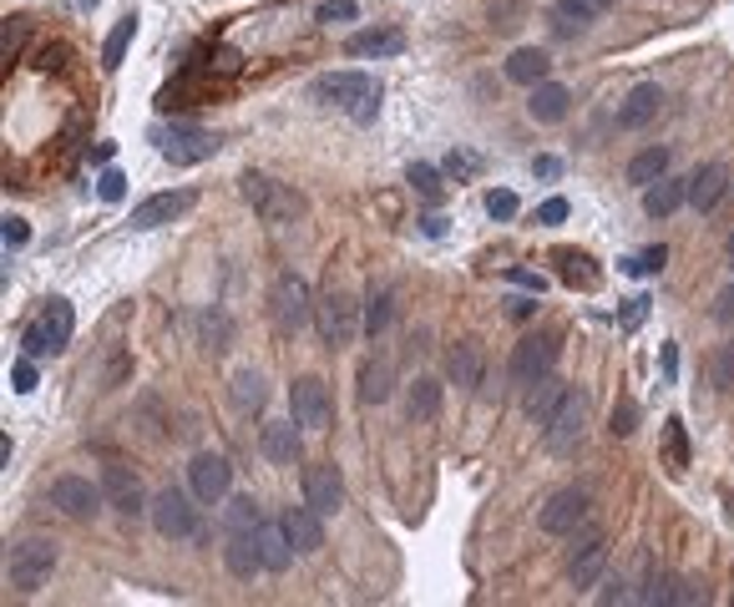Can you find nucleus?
Returning a JSON list of instances; mask_svg holds the SVG:
<instances>
[{
    "label": "nucleus",
    "instance_id": "1",
    "mask_svg": "<svg viewBox=\"0 0 734 607\" xmlns=\"http://www.w3.org/2000/svg\"><path fill=\"white\" fill-rule=\"evenodd\" d=\"M309 102L340 106L354 122H370L381 112V87H375V77H365V71H329V77H319L315 87H309Z\"/></svg>",
    "mask_w": 734,
    "mask_h": 607
},
{
    "label": "nucleus",
    "instance_id": "2",
    "mask_svg": "<svg viewBox=\"0 0 734 607\" xmlns=\"http://www.w3.org/2000/svg\"><path fill=\"white\" fill-rule=\"evenodd\" d=\"M52 572H56V541H46V537L15 541L11 557H5V577H11L15 593H36Z\"/></svg>",
    "mask_w": 734,
    "mask_h": 607
},
{
    "label": "nucleus",
    "instance_id": "3",
    "mask_svg": "<svg viewBox=\"0 0 734 607\" xmlns=\"http://www.w3.org/2000/svg\"><path fill=\"white\" fill-rule=\"evenodd\" d=\"M71 330H77V314H71V304L66 299H52L41 309V319L21 334V350L31 359H46V355H61L66 344H71Z\"/></svg>",
    "mask_w": 734,
    "mask_h": 607
},
{
    "label": "nucleus",
    "instance_id": "4",
    "mask_svg": "<svg viewBox=\"0 0 734 607\" xmlns=\"http://www.w3.org/2000/svg\"><path fill=\"white\" fill-rule=\"evenodd\" d=\"M315 294H309V284H304L294 268L289 274H279L274 278V289H269V309H274V324L284 334H300L309 319H315Z\"/></svg>",
    "mask_w": 734,
    "mask_h": 607
},
{
    "label": "nucleus",
    "instance_id": "5",
    "mask_svg": "<svg viewBox=\"0 0 734 607\" xmlns=\"http://www.w3.org/2000/svg\"><path fill=\"white\" fill-rule=\"evenodd\" d=\"M315 324H319V340L329 344V350H345V344H354V334H360V304L350 299L345 289H329L325 299L315 304Z\"/></svg>",
    "mask_w": 734,
    "mask_h": 607
},
{
    "label": "nucleus",
    "instance_id": "6",
    "mask_svg": "<svg viewBox=\"0 0 734 607\" xmlns=\"http://www.w3.org/2000/svg\"><path fill=\"white\" fill-rule=\"evenodd\" d=\"M197 496L193 491H178V486H168V491H158L153 496V527H158V537H168V541H193L197 537Z\"/></svg>",
    "mask_w": 734,
    "mask_h": 607
},
{
    "label": "nucleus",
    "instance_id": "7",
    "mask_svg": "<svg viewBox=\"0 0 734 607\" xmlns=\"http://www.w3.org/2000/svg\"><path fill=\"white\" fill-rule=\"evenodd\" d=\"M552 365H557V334H527L507 359V375L517 390H532L538 380H547Z\"/></svg>",
    "mask_w": 734,
    "mask_h": 607
},
{
    "label": "nucleus",
    "instance_id": "8",
    "mask_svg": "<svg viewBox=\"0 0 734 607\" xmlns=\"http://www.w3.org/2000/svg\"><path fill=\"white\" fill-rule=\"evenodd\" d=\"M244 198H249V208L259 213L263 224H294V218L304 213L300 193H289L284 183L263 177V172H249V177H244Z\"/></svg>",
    "mask_w": 734,
    "mask_h": 607
},
{
    "label": "nucleus",
    "instance_id": "9",
    "mask_svg": "<svg viewBox=\"0 0 734 607\" xmlns=\"http://www.w3.org/2000/svg\"><path fill=\"white\" fill-rule=\"evenodd\" d=\"M289 415L304 425V431H325L335 421V400H329V385L319 375H300L289 385Z\"/></svg>",
    "mask_w": 734,
    "mask_h": 607
},
{
    "label": "nucleus",
    "instance_id": "10",
    "mask_svg": "<svg viewBox=\"0 0 734 607\" xmlns=\"http://www.w3.org/2000/svg\"><path fill=\"white\" fill-rule=\"evenodd\" d=\"M583 431H588V400H583V390H567L563 405L552 410L547 425H542V440H547V450L567 456L583 440Z\"/></svg>",
    "mask_w": 734,
    "mask_h": 607
},
{
    "label": "nucleus",
    "instance_id": "11",
    "mask_svg": "<svg viewBox=\"0 0 734 607\" xmlns=\"http://www.w3.org/2000/svg\"><path fill=\"white\" fill-rule=\"evenodd\" d=\"M188 491H193L203 506L228 502V491H234V466H228V456H213V450L193 456V461H188Z\"/></svg>",
    "mask_w": 734,
    "mask_h": 607
},
{
    "label": "nucleus",
    "instance_id": "12",
    "mask_svg": "<svg viewBox=\"0 0 734 607\" xmlns=\"http://www.w3.org/2000/svg\"><path fill=\"white\" fill-rule=\"evenodd\" d=\"M52 506L61 516H71V522H92V516L106 506V491L92 486L87 476H56V481H52Z\"/></svg>",
    "mask_w": 734,
    "mask_h": 607
},
{
    "label": "nucleus",
    "instance_id": "13",
    "mask_svg": "<svg viewBox=\"0 0 734 607\" xmlns=\"http://www.w3.org/2000/svg\"><path fill=\"white\" fill-rule=\"evenodd\" d=\"M588 491L583 486H567V491H557L547 506H542V516H538V527L547 531V537H567V531H577L583 522H588Z\"/></svg>",
    "mask_w": 734,
    "mask_h": 607
},
{
    "label": "nucleus",
    "instance_id": "14",
    "mask_svg": "<svg viewBox=\"0 0 734 607\" xmlns=\"http://www.w3.org/2000/svg\"><path fill=\"white\" fill-rule=\"evenodd\" d=\"M158 152L172 162V168H197V162H208L213 152H218V137L203 133V127H172V133L158 142Z\"/></svg>",
    "mask_w": 734,
    "mask_h": 607
},
{
    "label": "nucleus",
    "instance_id": "15",
    "mask_svg": "<svg viewBox=\"0 0 734 607\" xmlns=\"http://www.w3.org/2000/svg\"><path fill=\"white\" fill-rule=\"evenodd\" d=\"M304 502L315 506L319 516H335L345 506V476L335 461H319V466H304Z\"/></svg>",
    "mask_w": 734,
    "mask_h": 607
},
{
    "label": "nucleus",
    "instance_id": "16",
    "mask_svg": "<svg viewBox=\"0 0 734 607\" xmlns=\"http://www.w3.org/2000/svg\"><path fill=\"white\" fill-rule=\"evenodd\" d=\"M102 491H106V506H112L117 516H147V512H153L143 481H137L127 466H106V471H102Z\"/></svg>",
    "mask_w": 734,
    "mask_h": 607
},
{
    "label": "nucleus",
    "instance_id": "17",
    "mask_svg": "<svg viewBox=\"0 0 734 607\" xmlns=\"http://www.w3.org/2000/svg\"><path fill=\"white\" fill-rule=\"evenodd\" d=\"M279 527L289 531L294 552H304V557L325 547V516H319L309 502H304V506H284V512H279Z\"/></svg>",
    "mask_w": 734,
    "mask_h": 607
},
{
    "label": "nucleus",
    "instance_id": "18",
    "mask_svg": "<svg viewBox=\"0 0 734 607\" xmlns=\"http://www.w3.org/2000/svg\"><path fill=\"white\" fill-rule=\"evenodd\" d=\"M658 106H664L658 81H639V87L618 102V127H623V133H639V127H648V122L658 117Z\"/></svg>",
    "mask_w": 734,
    "mask_h": 607
},
{
    "label": "nucleus",
    "instance_id": "19",
    "mask_svg": "<svg viewBox=\"0 0 734 607\" xmlns=\"http://www.w3.org/2000/svg\"><path fill=\"white\" fill-rule=\"evenodd\" d=\"M188 203H193V193H153V198H143L132 208V228H137V233H153V228L172 224L178 213H188Z\"/></svg>",
    "mask_w": 734,
    "mask_h": 607
},
{
    "label": "nucleus",
    "instance_id": "20",
    "mask_svg": "<svg viewBox=\"0 0 734 607\" xmlns=\"http://www.w3.org/2000/svg\"><path fill=\"white\" fill-rule=\"evenodd\" d=\"M730 168L724 162H709V168H699L695 177H689V208L695 213H714L724 203V193H730Z\"/></svg>",
    "mask_w": 734,
    "mask_h": 607
},
{
    "label": "nucleus",
    "instance_id": "21",
    "mask_svg": "<svg viewBox=\"0 0 734 607\" xmlns=\"http://www.w3.org/2000/svg\"><path fill=\"white\" fill-rule=\"evenodd\" d=\"M300 431L304 425L289 415V421H269L263 425V436H259V450H263V461H274V466H294L300 461Z\"/></svg>",
    "mask_w": 734,
    "mask_h": 607
},
{
    "label": "nucleus",
    "instance_id": "22",
    "mask_svg": "<svg viewBox=\"0 0 734 607\" xmlns=\"http://www.w3.org/2000/svg\"><path fill=\"white\" fill-rule=\"evenodd\" d=\"M345 51L354 56V61H370V56H400L406 51V36L395 26H370V31H354L350 41H345Z\"/></svg>",
    "mask_w": 734,
    "mask_h": 607
},
{
    "label": "nucleus",
    "instance_id": "23",
    "mask_svg": "<svg viewBox=\"0 0 734 607\" xmlns=\"http://www.w3.org/2000/svg\"><path fill=\"white\" fill-rule=\"evenodd\" d=\"M603 568H608V541L603 537H588L583 547H577L573 562H567V582H573L577 593H583V587H598Z\"/></svg>",
    "mask_w": 734,
    "mask_h": 607
},
{
    "label": "nucleus",
    "instance_id": "24",
    "mask_svg": "<svg viewBox=\"0 0 734 607\" xmlns=\"http://www.w3.org/2000/svg\"><path fill=\"white\" fill-rule=\"evenodd\" d=\"M689 203V177H658L643 187V213L648 218H674Z\"/></svg>",
    "mask_w": 734,
    "mask_h": 607
},
{
    "label": "nucleus",
    "instance_id": "25",
    "mask_svg": "<svg viewBox=\"0 0 734 607\" xmlns=\"http://www.w3.org/2000/svg\"><path fill=\"white\" fill-rule=\"evenodd\" d=\"M567 106H573V92H567L563 81H538L532 87V96H527V112H532V122H563Z\"/></svg>",
    "mask_w": 734,
    "mask_h": 607
},
{
    "label": "nucleus",
    "instance_id": "26",
    "mask_svg": "<svg viewBox=\"0 0 734 607\" xmlns=\"http://www.w3.org/2000/svg\"><path fill=\"white\" fill-rule=\"evenodd\" d=\"M547 71H552V61L542 46H517V51L507 56V81H517L527 92H532L538 81H547Z\"/></svg>",
    "mask_w": 734,
    "mask_h": 607
},
{
    "label": "nucleus",
    "instance_id": "27",
    "mask_svg": "<svg viewBox=\"0 0 734 607\" xmlns=\"http://www.w3.org/2000/svg\"><path fill=\"white\" fill-rule=\"evenodd\" d=\"M224 568L234 577L249 582L253 572H263V557H259V537L253 531H228V547H224Z\"/></svg>",
    "mask_w": 734,
    "mask_h": 607
},
{
    "label": "nucleus",
    "instance_id": "28",
    "mask_svg": "<svg viewBox=\"0 0 734 607\" xmlns=\"http://www.w3.org/2000/svg\"><path fill=\"white\" fill-rule=\"evenodd\" d=\"M259 557H263V572H284L289 562H294V541H289V531L279 527V522H263L259 531Z\"/></svg>",
    "mask_w": 734,
    "mask_h": 607
},
{
    "label": "nucleus",
    "instance_id": "29",
    "mask_svg": "<svg viewBox=\"0 0 734 607\" xmlns=\"http://www.w3.org/2000/svg\"><path fill=\"white\" fill-rule=\"evenodd\" d=\"M608 5H613V0H557L552 21H557V31H563V36H573V31L592 26L598 15H608Z\"/></svg>",
    "mask_w": 734,
    "mask_h": 607
},
{
    "label": "nucleus",
    "instance_id": "30",
    "mask_svg": "<svg viewBox=\"0 0 734 607\" xmlns=\"http://www.w3.org/2000/svg\"><path fill=\"white\" fill-rule=\"evenodd\" d=\"M391 390H395L391 359H365V365H360V400H365V405H385Z\"/></svg>",
    "mask_w": 734,
    "mask_h": 607
},
{
    "label": "nucleus",
    "instance_id": "31",
    "mask_svg": "<svg viewBox=\"0 0 734 607\" xmlns=\"http://www.w3.org/2000/svg\"><path fill=\"white\" fill-rule=\"evenodd\" d=\"M669 147H643V152H633V162H629V183L633 187H648V183H658V177H669Z\"/></svg>",
    "mask_w": 734,
    "mask_h": 607
},
{
    "label": "nucleus",
    "instance_id": "32",
    "mask_svg": "<svg viewBox=\"0 0 734 607\" xmlns=\"http://www.w3.org/2000/svg\"><path fill=\"white\" fill-rule=\"evenodd\" d=\"M447 375L461 390H476V385H482V350H476V344H456L447 355Z\"/></svg>",
    "mask_w": 734,
    "mask_h": 607
},
{
    "label": "nucleus",
    "instance_id": "33",
    "mask_svg": "<svg viewBox=\"0 0 734 607\" xmlns=\"http://www.w3.org/2000/svg\"><path fill=\"white\" fill-rule=\"evenodd\" d=\"M563 396H567V385L557 380V375H547V380H538L532 390H527V415H532L538 425H547V415L563 405Z\"/></svg>",
    "mask_w": 734,
    "mask_h": 607
},
{
    "label": "nucleus",
    "instance_id": "34",
    "mask_svg": "<svg viewBox=\"0 0 734 607\" xmlns=\"http://www.w3.org/2000/svg\"><path fill=\"white\" fill-rule=\"evenodd\" d=\"M436 410H441V380L420 375V380L410 385V396H406V415L410 421H431Z\"/></svg>",
    "mask_w": 734,
    "mask_h": 607
},
{
    "label": "nucleus",
    "instance_id": "35",
    "mask_svg": "<svg viewBox=\"0 0 734 607\" xmlns=\"http://www.w3.org/2000/svg\"><path fill=\"white\" fill-rule=\"evenodd\" d=\"M263 400H269V385H263L259 370H238L234 375V405L244 410V415H253V410H263Z\"/></svg>",
    "mask_w": 734,
    "mask_h": 607
},
{
    "label": "nucleus",
    "instance_id": "36",
    "mask_svg": "<svg viewBox=\"0 0 734 607\" xmlns=\"http://www.w3.org/2000/svg\"><path fill=\"white\" fill-rule=\"evenodd\" d=\"M132 36H137V15H122L117 26H112V36L102 41V67H106V71H117V67H122V56H127Z\"/></svg>",
    "mask_w": 734,
    "mask_h": 607
},
{
    "label": "nucleus",
    "instance_id": "37",
    "mask_svg": "<svg viewBox=\"0 0 734 607\" xmlns=\"http://www.w3.org/2000/svg\"><path fill=\"white\" fill-rule=\"evenodd\" d=\"M224 527H228V531H259V527H263L259 502H253V496H228Z\"/></svg>",
    "mask_w": 734,
    "mask_h": 607
},
{
    "label": "nucleus",
    "instance_id": "38",
    "mask_svg": "<svg viewBox=\"0 0 734 607\" xmlns=\"http://www.w3.org/2000/svg\"><path fill=\"white\" fill-rule=\"evenodd\" d=\"M557 264H563V278H567V284H573V289H577V284H583V289H592V284H598V274H592V259H588V253H577V249H557Z\"/></svg>",
    "mask_w": 734,
    "mask_h": 607
},
{
    "label": "nucleus",
    "instance_id": "39",
    "mask_svg": "<svg viewBox=\"0 0 734 607\" xmlns=\"http://www.w3.org/2000/svg\"><path fill=\"white\" fill-rule=\"evenodd\" d=\"M203 340H208V350H228V340H234V324H228L224 309H203Z\"/></svg>",
    "mask_w": 734,
    "mask_h": 607
},
{
    "label": "nucleus",
    "instance_id": "40",
    "mask_svg": "<svg viewBox=\"0 0 734 607\" xmlns=\"http://www.w3.org/2000/svg\"><path fill=\"white\" fill-rule=\"evenodd\" d=\"M410 183H416V193L426 203H441L447 198V187H441V172L431 168V162H416V168H410Z\"/></svg>",
    "mask_w": 734,
    "mask_h": 607
},
{
    "label": "nucleus",
    "instance_id": "41",
    "mask_svg": "<svg viewBox=\"0 0 734 607\" xmlns=\"http://www.w3.org/2000/svg\"><path fill=\"white\" fill-rule=\"evenodd\" d=\"M441 168H447V177H456V183H466V177H476V172H482V158H476V152H466V147H451V152H447V162H441Z\"/></svg>",
    "mask_w": 734,
    "mask_h": 607
},
{
    "label": "nucleus",
    "instance_id": "42",
    "mask_svg": "<svg viewBox=\"0 0 734 607\" xmlns=\"http://www.w3.org/2000/svg\"><path fill=\"white\" fill-rule=\"evenodd\" d=\"M385 324H391V294H370L365 299V334H385Z\"/></svg>",
    "mask_w": 734,
    "mask_h": 607
},
{
    "label": "nucleus",
    "instance_id": "43",
    "mask_svg": "<svg viewBox=\"0 0 734 607\" xmlns=\"http://www.w3.org/2000/svg\"><path fill=\"white\" fill-rule=\"evenodd\" d=\"M517 208H522V203H517V193H511V187H492V193H486V213H492L497 224H511V218H517Z\"/></svg>",
    "mask_w": 734,
    "mask_h": 607
},
{
    "label": "nucleus",
    "instance_id": "44",
    "mask_svg": "<svg viewBox=\"0 0 734 607\" xmlns=\"http://www.w3.org/2000/svg\"><path fill=\"white\" fill-rule=\"evenodd\" d=\"M664 440H669V466H674V471H684V466H689V436H684V421L664 425Z\"/></svg>",
    "mask_w": 734,
    "mask_h": 607
},
{
    "label": "nucleus",
    "instance_id": "45",
    "mask_svg": "<svg viewBox=\"0 0 734 607\" xmlns=\"http://www.w3.org/2000/svg\"><path fill=\"white\" fill-rule=\"evenodd\" d=\"M664 264H669V249H664V243H654V249H643L639 259H629V274H664Z\"/></svg>",
    "mask_w": 734,
    "mask_h": 607
},
{
    "label": "nucleus",
    "instance_id": "46",
    "mask_svg": "<svg viewBox=\"0 0 734 607\" xmlns=\"http://www.w3.org/2000/svg\"><path fill=\"white\" fill-rule=\"evenodd\" d=\"M714 390H734V340L720 344V355H714Z\"/></svg>",
    "mask_w": 734,
    "mask_h": 607
},
{
    "label": "nucleus",
    "instance_id": "47",
    "mask_svg": "<svg viewBox=\"0 0 734 607\" xmlns=\"http://www.w3.org/2000/svg\"><path fill=\"white\" fill-rule=\"evenodd\" d=\"M97 193H102V203H122L127 198V177H122L117 168H106L102 177H97Z\"/></svg>",
    "mask_w": 734,
    "mask_h": 607
},
{
    "label": "nucleus",
    "instance_id": "48",
    "mask_svg": "<svg viewBox=\"0 0 734 607\" xmlns=\"http://www.w3.org/2000/svg\"><path fill=\"white\" fill-rule=\"evenodd\" d=\"M11 390L15 396H31V390H36V365H31V355H21L11 365Z\"/></svg>",
    "mask_w": 734,
    "mask_h": 607
},
{
    "label": "nucleus",
    "instance_id": "49",
    "mask_svg": "<svg viewBox=\"0 0 734 607\" xmlns=\"http://www.w3.org/2000/svg\"><path fill=\"white\" fill-rule=\"evenodd\" d=\"M633 425H639V405H633V400H618L608 431H613V436H633Z\"/></svg>",
    "mask_w": 734,
    "mask_h": 607
},
{
    "label": "nucleus",
    "instance_id": "50",
    "mask_svg": "<svg viewBox=\"0 0 734 607\" xmlns=\"http://www.w3.org/2000/svg\"><path fill=\"white\" fill-rule=\"evenodd\" d=\"M354 15H360L354 0H325V5H319V21H325V26H335V21H354Z\"/></svg>",
    "mask_w": 734,
    "mask_h": 607
},
{
    "label": "nucleus",
    "instance_id": "51",
    "mask_svg": "<svg viewBox=\"0 0 734 607\" xmlns=\"http://www.w3.org/2000/svg\"><path fill=\"white\" fill-rule=\"evenodd\" d=\"M0 238H5V249H26V243H31V224H26V218H5Z\"/></svg>",
    "mask_w": 734,
    "mask_h": 607
},
{
    "label": "nucleus",
    "instance_id": "52",
    "mask_svg": "<svg viewBox=\"0 0 734 607\" xmlns=\"http://www.w3.org/2000/svg\"><path fill=\"white\" fill-rule=\"evenodd\" d=\"M567 213H573V208H567V198H547L538 208V224H567Z\"/></svg>",
    "mask_w": 734,
    "mask_h": 607
},
{
    "label": "nucleus",
    "instance_id": "53",
    "mask_svg": "<svg viewBox=\"0 0 734 607\" xmlns=\"http://www.w3.org/2000/svg\"><path fill=\"white\" fill-rule=\"evenodd\" d=\"M511 284H522V289L527 294H542V289H547V278H542V274H527V268H511Z\"/></svg>",
    "mask_w": 734,
    "mask_h": 607
},
{
    "label": "nucleus",
    "instance_id": "54",
    "mask_svg": "<svg viewBox=\"0 0 734 607\" xmlns=\"http://www.w3.org/2000/svg\"><path fill=\"white\" fill-rule=\"evenodd\" d=\"M714 319H720V324H734V284L720 289V299H714Z\"/></svg>",
    "mask_w": 734,
    "mask_h": 607
},
{
    "label": "nucleus",
    "instance_id": "55",
    "mask_svg": "<svg viewBox=\"0 0 734 607\" xmlns=\"http://www.w3.org/2000/svg\"><path fill=\"white\" fill-rule=\"evenodd\" d=\"M598 603H633V593H629V582H608V593L598 597Z\"/></svg>",
    "mask_w": 734,
    "mask_h": 607
},
{
    "label": "nucleus",
    "instance_id": "56",
    "mask_svg": "<svg viewBox=\"0 0 734 607\" xmlns=\"http://www.w3.org/2000/svg\"><path fill=\"white\" fill-rule=\"evenodd\" d=\"M532 172H538V177H557V172H563V162H557V158H538V162H532Z\"/></svg>",
    "mask_w": 734,
    "mask_h": 607
},
{
    "label": "nucleus",
    "instance_id": "57",
    "mask_svg": "<svg viewBox=\"0 0 734 607\" xmlns=\"http://www.w3.org/2000/svg\"><path fill=\"white\" fill-rule=\"evenodd\" d=\"M511 314H517V319L538 314V294H532V299H511Z\"/></svg>",
    "mask_w": 734,
    "mask_h": 607
},
{
    "label": "nucleus",
    "instance_id": "58",
    "mask_svg": "<svg viewBox=\"0 0 734 607\" xmlns=\"http://www.w3.org/2000/svg\"><path fill=\"white\" fill-rule=\"evenodd\" d=\"M664 375H669V380L679 375V350H674V344H664Z\"/></svg>",
    "mask_w": 734,
    "mask_h": 607
},
{
    "label": "nucleus",
    "instance_id": "59",
    "mask_svg": "<svg viewBox=\"0 0 734 607\" xmlns=\"http://www.w3.org/2000/svg\"><path fill=\"white\" fill-rule=\"evenodd\" d=\"M730 268H734V233H730Z\"/></svg>",
    "mask_w": 734,
    "mask_h": 607
}]
</instances>
